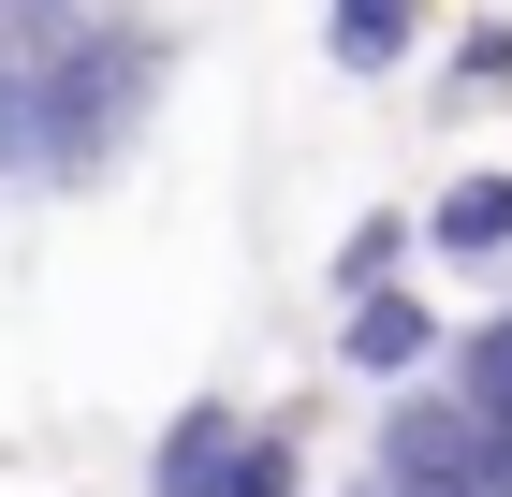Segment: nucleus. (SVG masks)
<instances>
[{"mask_svg": "<svg viewBox=\"0 0 512 497\" xmlns=\"http://www.w3.org/2000/svg\"><path fill=\"white\" fill-rule=\"evenodd\" d=\"M337 366H352V381H439V366H454L439 293H410V278H395V293H352L337 307Z\"/></svg>", "mask_w": 512, "mask_h": 497, "instance_id": "1", "label": "nucleus"}, {"mask_svg": "<svg viewBox=\"0 0 512 497\" xmlns=\"http://www.w3.org/2000/svg\"><path fill=\"white\" fill-rule=\"evenodd\" d=\"M410 249L425 264H512V161H469L410 205Z\"/></svg>", "mask_w": 512, "mask_h": 497, "instance_id": "2", "label": "nucleus"}, {"mask_svg": "<svg viewBox=\"0 0 512 497\" xmlns=\"http://www.w3.org/2000/svg\"><path fill=\"white\" fill-rule=\"evenodd\" d=\"M235 439H249V410H235V395H191V410L147 439V497H220Z\"/></svg>", "mask_w": 512, "mask_h": 497, "instance_id": "3", "label": "nucleus"}, {"mask_svg": "<svg viewBox=\"0 0 512 497\" xmlns=\"http://www.w3.org/2000/svg\"><path fill=\"white\" fill-rule=\"evenodd\" d=\"M410 44H425V0H322V59H337L352 88H381Z\"/></svg>", "mask_w": 512, "mask_h": 497, "instance_id": "4", "label": "nucleus"}, {"mask_svg": "<svg viewBox=\"0 0 512 497\" xmlns=\"http://www.w3.org/2000/svg\"><path fill=\"white\" fill-rule=\"evenodd\" d=\"M425 264V249H410V205H366L352 234H337V264H322V293L352 307V293H395V278Z\"/></svg>", "mask_w": 512, "mask_h": 497, "instance_id": "5", "label": "nucleus"}, {"mask_svg": "<svg viewBox=\"0 0 512 497\" xmlns=\"http://www.w3.org/2000/svg\"><path fill=\"white\" fill-rule=\"evenodd\" d=\"M469 103H512V15H483L454 44V74H439V117H469Z\"/></svg>", "mask_w": 512, "mask_h": 497, "instance_id": "6", "label": "nucleus"}, {"mask_svg": "<svg viewBox=\"0 0 512 497\" xmlns=\"http://www.w3.org/2000/svg\"><path fill=\"white\" fill-rule=\"evenodd\" d=\"M220 497H308V454H293V424H249L235 468H220Z\"/></svg>", "mask_w": 512, "mask_h": 497, "instance_id": "7", "label": "nucleus"}]
</instances>
